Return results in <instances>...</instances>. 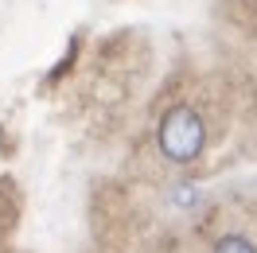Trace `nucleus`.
<instances>
[{"label":"nucleus","mask_w":257,"mask_h":253,"mask_svg":"<svg viewBox=\"0 0 257 253\" xmlns=\"http://www.w3.org/2000/svg\"><path fill=\"white\" fill-rule=\"evenodd\" d=\"M160 152L176 164H191V160L203 156V144H207V129H203V117L191 109V105H176L168 109V117L160 121Z\"/></svg>","instance_id":"1"},{"label":"nucleus","mask_w":257,"mask_h":253,"mask_svg":"<svg viewBox=\"0 0 257 253\" xmlns=\"http://www.w3.org/2000/svg\"><path fill=\"white\" fill-rule=\"evenodd\" d=\"M210 253H257V245L249 241V237H241V234H222L218 241H214Z\"/></svg>","instance_id":"2"}]
</instances>
